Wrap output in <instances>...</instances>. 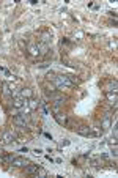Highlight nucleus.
I'll list each match as a JSON object with an SVG mask.
<instances>
[{"mask_svg":"<svg viewBox=\"0 0 118 178\" xmlns=\"http://www.w3.org/2000/svg\"><path fill=\"white\" fill-rule=\"evenodd\" d=\"M16 133H13V131H5L3 134H2V139H0V145H8V143H11L13 140H16Z\"/></svg>","mask_w":118,"mask_h":178,"instance_id":"1","label":"nucleus"},{"mask_svg":"<svg viewBox=\"0 0 118 178\" xmlns=\"http://www.w3.org/2000/svg\"><path fill=\"white\" fill-rule=\"evenodd\" d=\"M29 104V101L25 98H22V96H14L13 98V107L14 109H22V107H25Z\"/></svg>","mask_w":118,"mask_h":178,"instance_id":"2","label":"nucleus"},{"mask_svg":"<svg viewBox=\"0 0 118 178\" xmlns=\"http://www.w3.org/2000/svg\"><path fill=\"white\" fill-rule=\"evenodd\" d=\"M29 164H30V161L27 158H13V161H11L13 167H25Z\"/></svg>","mask_w":118,"mask_h":178,"instance_id":"3","label":"nucleus"},{"mask_svg":"<svg viewBox=\"0 0 118 178\" xmlns=\"http://www.w3.org/2000/svg\"><path fill=\"white\" fill-rule=\"evenodd\" d=\"M74 131H76L77 134H80V136L91 137V128H90V126H85V124H82V126H79V128H74Z\"/></svg>","mask_w":118,"mask_h":178,"instance_id":"4","label":"nucleus"},{"mask_svg":"<svg viewBox=\"0 0 118 178\" xmlns=\"http://www.w3.org/2000/svg\"><path fill=\"white\" fill-rule=\"evenodd\" d=\"M106 96H107V99L110 101V104H112L113 107H116V101H118L116 93H115V91H106Z\"/></svg>","mask_w":118,"mask_h":178,"instance_id":"5","label":"nucleus"},{"mask_svg":"<svg viewBox=\"0 0 118 178\" xmlns=\"http://www.w3.org/2000/svg\"><path fill=\"white\" fill-rule=\"evenodd\" d=\"M52 41V35H51V32H44V33H41V36H39V43H43V44H49Z\"/></svg>","mask_w":118,"mask_h":178,"instance_id":"6","label":"nucleus"},{"mask_svg":"<svg viewBox=\"0 0 118 178\" xmlns=\"http://www.w3.org/2000/svg\"><path fill=\"white\" fill-rule=\"evenodd\" d=\"M55 120H57V123L61 124V126H66V123H68V117H66L65 114H61V112L55 114Z\"/></svg>","mask_w":118,"mask_h":178,"instance_id":"7","label":"nucleus"},{"mask_svg":"<svg viewBox=\"0 0 118 178\" xmlns=\"http://www.w3.org/2000/svg\"><path fill=\"white\" fill-rule=\"evenodd\" d=\"M38 50H39V57H44L49 52V44H43V43H38Z\"/></svg>","mask_w":118,"mask_h":178,"instance_id":"8","label":"nucleus"},{"mask_svg":"<svg viewBox=\"0 0 118 178\" xmlns=\"http://www.w3.org/2000/svg\"><path fill=\"white\" fill-rule=\"evenodd\" d=\"M38 169H39V166H35V164L30 162L29 166H25V173H29V175H36Z\"/></svg>","mask_w":118,"mask_h":178,"instance_id":"9","label":"nucleus"},{"mask_svg":"<svg viewBox=\"0 0 118 178\" xmlns=\"http://www.w3.org/2000/svg\"><path fill=\"white\" fill-rule=\"evenodd\" d=\"M14 124L20 126V128H27V126H29V123H27L25 120H24L20 115H16V117H14Z\"/></svg>","mask_w":118,"mask_h":178,"instance_id":"10","label":"nucleus"},{"mask_svg":"<svg viewBox=\"0 0 118 178\" xmlns=\"http://www.w3.org/2000/svg\"><path fill=\"white\" fill-rule=\"evenodd\" d=\"M19 96L25 98V99H30V98L33 96V90H30V88H22V90L19 91Z\"/></svg>","mask_w":118,"mask_h":178,"instance_id":"11","label":"nucleus"},{"mask_svg":"<svg viewBox=\"0 0 118 178\" xmlns=\"http://www.w3.org/2000/svg\"><path fill=\"white\" fill-rule=\"evenodd\" d=\"M29 52L32 57H39V50H38V44H30L29 47Z\"/></svg>","mask_w":118,"mask_h":178,"instance_id":"12","label":"nucleus"},{"mask_svg":"<svg viewBox=\"0 0 118 178\" xmlns=\"http://www.w3.org/2000/svg\"><path fill=\"white\" fill-rule=\"evenodd\" d=\"M102 133H104V129L99 128V126H93V128H91V136L99 137V136H102Z\"/></svg>","mask_w":118,"mask_h":178,"instance_id":"13","label":"nucleus"},{"mask_svg":"<svg viewBox=\"0 0 118 178\" xmlns=\"http://www.w3.org/2000/svg\"><path fill=\"white\" fill-rule=\"evenodd\" d=\"M116 88H118L116 81H110V82H109V85L106 87V90H104V91H115V93H116Z\"/></svg>","mask_w":118,"mask_h":178,"instance_id":"14","label":"nucleus"},{"mask_svg":"<svg viewBox=\"0 0 118 178\" xmlns=\"http://www.w3.org/2000/svg\"><path fill=\"white\" fill-rule=\"evenodd\" d=\"M29 106H30V110H36V109L39 107V101H36V99H32V98H30Z\"/></svg>","mask_w":118,"mask_h":178,"instance_id":"15","label":"nucleus"},{"mask_svg":"<svg viewBox=\"0 0 118 178\" xmlns=\"http://www.w3.org/2000/svg\"><path fill=\"white\" fill-rule=\"evenodd\" d=\"M2 88H3V95H5V96H11V88H10V84L3 82V84H2Z\"/></svg>","mask_w":118,"mask_h":178,"instance_id":"16","label":"nucleus"},{"mask_svg":"<svg viewBox=\"0 0 118 178\" xmlns=\"http://www.w3.org/2000/svg\"><path fill=\"white\" fill-rule=\"evenodd\" d=\"M46 175H47V172H46V170H44V169H43V167H39V169H38V172H36V175H35V176H39V178H44V176H46Z\"/></svg>","mask_w":118,"mask_h":178,"instance_id":"17","label":"nucleus"},{"mask_svg":"<svg viewBox=\"0 0 118 178\" xmlns=\"http://www.w3.org/2000/svg\"><path fill=\"white\" fill-rule=\"evenodd\" d=\"M90 164H91L93 167H99L101 161H99V159H91V161H90ZM101 166H102V164H101Z\"/></svg>","mask_w":118,"mask_h":178,"instance_id":"18","label":"nucleus"},{"mask_svg":"<svg viewBox=\"0 0 118 178\" xmlns=\"http://www.w3.org/2000/svg\"><path fill=\"white\" fill-rule=\"evenodd\" d=\"M69 143H71V140L65 139V140H61V142H60V148H65V147H68Z\"/></svg>","mask_w":118,"mask_h":178,"instance_id":"19","label":"nucleus"},{"mask_svg":"<svg viewBox=\"0 0 118 178\" xmlns=\"http://www.w3.org/2000/svg\"><path fill=\"white\" fill-rule=\"evenodd\" d=\"M109 143H110L112 147H115V145H116V137H113V139H110V142H109Z\"/></svg>","mask_w":118,"mask_h":178,"instance_id":"20","label":"nucleus"},{"mask_svg":"<svg viewBox=\"0 0 118 178\" xmlns=\"http://www.w3.org/2000/svg\"><path fill=\"white\" fill-rule=\"evenodd\" d=\"M38 66H39V68H47V66H49V63H47V62H46V63H39Z\"/></svg>","mask_w":118,"mask_h":178,"instance_id":"21","label":"nucleus"},{"mask_svg":"<svg viewBox=\"0 0 118 178\" xmlns=\"http://www.w3.org/2000/svg\"><path fill=\"white\" fill-rule=\"evenodd\" d=\"M20 151H22V153H27L29 150H27V147H22V148H20Z\"/></svg>","mask_w":118,"mask_h":178,"instance_id":"22","label":"nucleus"}]
</instances>
